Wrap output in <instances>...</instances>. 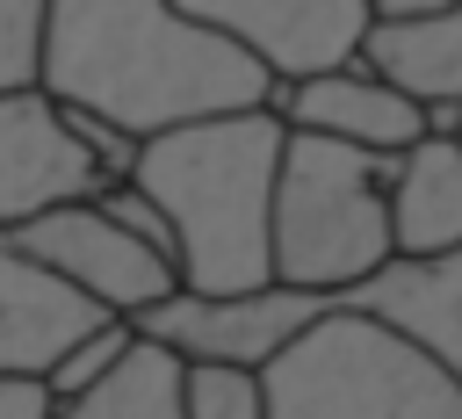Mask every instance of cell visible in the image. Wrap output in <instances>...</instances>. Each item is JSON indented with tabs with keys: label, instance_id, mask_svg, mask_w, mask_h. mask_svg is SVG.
I'll list each match as a JSON object with an SVG mask.
<instances>
[{
	"label": "cell",
	"instance_id": "6da1fadb",
	"mask_svg": "<svg viewBox=\"0 0 462 419\" xmlns=\"http://www.w3.org/2000/svg\"><path fill=\"white\" fill-rule=\"evenodd\" d=\"M36 87L137 144L274 101L267 65L173 0H51Z\"/></svg>",
	"mask_w": 462,
	"mask_h": 419
},
{
	"label": "cell",
	"instance_id": "7a4b0ae2",
	"mask_svg": "<svg viewBox=\"0 0 462 419\" xmlns=\"http://www.w3.org/2000/svg\"><path fill=\"white\" fill-rule=\"evenodd\" d=\"M282 137H289V123L274 116V101H260V108L202 116V123H180V130H159L137 144L123 181L166 210L180 289L224 296V289L274 282L267 217H274Z\"/></svg>",
	"mask_w": 462,
	"mask_h": 419
},
{
	"label": "cell",
	"instance_id": "3957f363",
	"mask_svg": "<svg viewBox=\"0 0 462 419\" xmlns=\"http://www.w3.org/2000/svg\"><path fill=\"white\" fill-rule=\"evenodd\" d=\"M267 419H462V376L404 325L332 296L267 368Z\"/></svg>",
	"mask_w": 462,
	"mask_h": 419
},
{
	"label": "cell",
	"instance_id": "277c9868",
	"mask_svg": "<svg viewBox=\"0 0 462 419\" xmlns=\"http://www.w3.org/2000/svg\"><path fill=\"white\" fill-rule=\"evenodd\" d=\"M267 253H274V282L318 289V296H346L368 275H383L397 260L390 159L339 144V137H318V130H289L282 166H274Z\"/></svg>",
	"mask_w": 462,
	"mask_h": 419
},
{
	"label": "cell",
	"instance_id": "5b68a950",
	"mask_svg": "<svg viewBox=\"0 0 462 419\" xmlns=\"http://www.w3.org/2000/svg\"><path fill=\"white\" fill-rule=\"evenodd\" d=\"M130 159H137V137L94 116H72L43 87L0 94V231L29 224L36 210L101 195L108 181L130 173Z\"/></svg>",
	"mask_w": 462,
	"mask_h": 419
},
{
	"label": "cell",
	"instance_id": "8992f818",
	"mask_svg": "<svg viewBox=\"0 0 462 419\" xmlns=\"http://www.w3.org/2000/svg\"><path fill=\"white\" fill-rule=\"evenodd\" d=\"M14 246H22L36 267H51L65 289H79L87 303H101V311H116V318H137V311H152L159 296L180 289L173 253L144 246L101 195L36 210L29 224H14Z\"/></svg>",
	"mask_w": 462,
	"mask_h": 419
},
{
	"label": "cell",
	"instance_id": "52a82bcc",
	"mask_svg": "<svg viewBox=\"0 0 462 419\" xmlns=\"http://www.w3.org/2000/svg\"><path fill=\"white\" fill-rule=\"evenodd\" d=\"M332 296L318 289H289V282H260V289H173L152 311H137L130 325L144 340H159L180 361H231V368H267Z\"/></svg>",
	"mask_w": 462,
	"mask_h": 419
},
{
	"label": "cell",
	"instance_id": "ba28073f",
	"mask_svg": "<svg viewBox=\"0 0 462 419\" xmlns=\"http://www.w3.org/2000/svg\"><path fill=\"white\" fill-rule=\"evenodd\" d=\"M173 7L253 51L274 87L361 58V36L375 22V0H173Z\"/></svg>",
	"mask_w": 462,
	"mask_h": 419
},
{
	"label": "cell",
	"instance_id": "9c48e42d",
	"mask_svg": "<svg viewBox=\"0 0 462 419\" xmlns=\"http://www.w3.org/2000/svg\"><path fill=\"white\" fill-rule=\"evenodd\" d=\"M274 116L289 130H318V137H339V144H361V152H383V159L433 130V116L397 79H383L368 58H346V65L282 79L274 87Z\"/></svg>",
	"mask_w": 462,
	"mask_h": 419
},
{
	"label": "cell",
	"instance_id": "30bf717a",
	"mask_svg": "<svg viewBox=\"0 0 462 419\" xmlns=\"http://www.w3.org/2000/svg\"><path fill=\"white\" fill-rule=\"evenodd\" d=\"M361 58L383 79H397L433 116V130H455V116H462V0H440L426 14H375L361 36Z\"/></svg>",
	"mask_w": 462,
	"mask_h": 419
},
{
	"label": "cell",
	"instance_id": "8fae6325",
	"mask_svg": "<svg viewBox=\"0 0 462 419\" xmlns=\"http://www.w3.org/2000/svg\"><path fill=\"white\" fill-rule=\"evenodd\" d=\"M116 311L87 303L79 289H65L51 267H36L14 231H0V368H51L87 325H101Z\"/></svg>",
	"mask_w": 462,
	"mask_h": 419
},
{
	"label": "cell",
	"instance_id": "7c38bea8",
	"mask_svg": "<svg viewBox=\"0 0 462 419\" xmlns=\"http://www.w3.org/2000/svg\"><path fill=\"white\" fill-rule=\"evenodd\" d=\"M390 246L397 260L462 253V137L426 130L390 152Z\"/></svg>",
	"mask_w": 462,
	"mask_h": 419
},
{
	"label": "cell",
	"instance_id": "4fadbf2b",
	"mask_svg": "<svg viewBox=\"0 0 462 419\" xmlns=\"http://www.w3.org/2000/svg\"><path fill=\"white\" fill-rule=\"evenodd\" d=\"M51 419H180V354H166L159 340H130L123 361L87 383L79 397H58Z\"/></svg>",
	"mask_w": 462,
	"mask_h": 419
},
{
	"label": "cell",
	"instance_id": "5bb4252c",
	"mask_svg": "<svg viewBox=\"0 0 462 419\" xmlns=\"http://www.w3.org/2000/svg\"><path fill=\"white\" fill-rule=\"evenodd\" d=\"M180 419H267L260 368H231V361H180Z\"/></svg>",
	"mask_w": 462,
	"mask_h": 419
},
{
	"label": "cell",
	"instance_id": "9a60e30c",
	"mask_svg": "<svg viewBox=\"0 0 462 419\" xmlns=\"http://www.w3.org/2000/svg\"><path fill=\"white\" fill-rule=\"evenodd\" d=\"M137 340V325L130 318H101V325H87L51 368H43V383H51V397H79L87 383H101L116 361H123V347Z\"/></svg>",
	"mask_w": 462,
	"mask_h": 419
},
{
	"label": "cell",
	"instance_id": "2e32d148",
	"mask_svg": "<svg viewBox=\"0 0 462 419\" xmlns=\"http://www.w3.org/2000/svg\"><path fill=\"white\" fill-rule=\"evenodd\" d=\"M43 22H51V0H0V94L36 87V72H43Z\"/></svg>",
	"mask_w": 462,
	"mask_h": 419
},
{
	"label": "cell",
	"instance_id": "e0dca14e",
	"mask_svg": "<svg viewBox=\"0 0 462 419\" xmlns=\"http://www.w3.org/2000/svg\"><path fill=\"white\" fill-rule=\"evenodd\" d=\"M58 397L36 368H0V419H51Z\"/></svg>",
	"mask_w": 462,
	"mask_h": 419
},
{
	"label": "cell",
	"instance_id": "ac0fdd59",
	"mask_svg": "<svg viewBox=\"0 0 462 419\" xmlns=\"http://www.w3.org/2000/svg\"><path fill=\"white\" fill-rule=\"evenodd\" d=\"M426 7H440V0H375V14H426Z\"/></svg>",
	"mask_w": 462,
	"mask_h": 419
},
{
	"label": "cell",
	"instance_id": "d6986e66",
	"mask_svg": "<svg viewBox=\"0 0 462 419\" xmlns=\"http://www.w3.org/2000/svg\"><path fill=\"white\" fill-rule=\"evenodd\" d=\"M455 137H462V116H455Z\"/></svg>",
	"mask_w": 462,
	"mask_h": 419
}]
</instances>
